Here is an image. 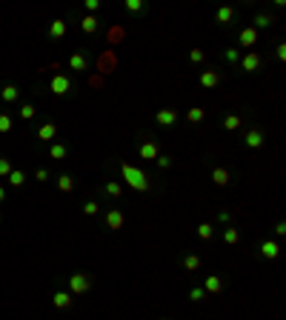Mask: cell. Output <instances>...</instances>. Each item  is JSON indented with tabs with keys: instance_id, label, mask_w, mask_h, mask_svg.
<instances>
[{
	"instance_id": "1",
	"label": "cell",
	"mask_w": 286,
	"mask_h": 320,
	"mask_svg": "<svg viewBox=\"0 0 286 320\" xmlns=\"http://www.w3.org/2000/svg\"><path fill=\"white\" fill-rule=\"evenodd\" d=\"M120 174H123V183L126 186H132L135 192H149L152 189V180H149V174L140 166H132V163H120Z\"/></svg>"
},
{
	"instance_id": "2",
	"label": "cell",
	"mask_w": 286,
	"mask_h": 320,
	"mask_svg": "<svg viewBox=\"0 0 286 320\" xmlns=\"http://www.w3.org/2000/svg\"><path fill=\"white\" fill-rule=\"evenodd\" d=\"M92 289V277L89 274H83V272H75V274H69V295L75 297V295H86Z\"/></svg>"
},
{
	"instance_id": "3",
	"label": "cell",
	"mask_w": 286,
	"mask_h": 320,
	"mask_svg": "<svg viewBox=\"0 0 286 320\" xmlns=\"http://www.w3.org/2000/svg\"><path fill=\"white\" fill-rule=\"evenodd\" d=\"M103 223H106V229H109V232H120V229H123V223H126V215L120 212V209H109V212L103 215Z\"/></svg>"
},
{
	"instance_id": "4",
	"label": "cell",
	"mask_w": 286,
	"mask_h": 320,
	"mask_svg": "<svg viewBox=\"0 0 286 320\" xmlns=\"http://www.w3.org/2000/svg\"><path fill=\"white\" fill-rule=\"evenodd\" d=\"M137 155H140V160H152V163H155V158L160 155L158 140H140V143H137Z\"/></svg>"
},
{
	"instance_id": "5",
	"label": "cell",
	"mask_w": 286,
	"mask_h": 320,
	"mask_svg": "<svg viewBox=\"0 0 286 320\" xmlns=\"http://www.w3.org/2000/svg\"><path fill=\"white\" fill-rule=\"evenodd\" d=\"M49 89H52V94L63 97V94H69V91H72V80H69L66 75H55V78H52V83H49Z\"/></svg>"
},
{
	"instance_id": "6",
	"label": "cell",
	"mask_w": 286,
	"mask_h": 320,
	"mask_svg": "<svg viewBox=\"0 0 286 320\" xmlns=\"http://www.w3.org/2000/svg\"><path fill=\"white\" fill-rule=\"evenodd\" d=\"M263 66V57L258 55V52H246V55L240 57V69H243V72H258V69Z\"/></svg>"
},
{
	"instance_id": "7",
	"label": "cell",
	"mask_w": 286,
	"mask_h": 320,
	"mask_svg": "<svg viewBox=\"0 0 286 320\" xmlns=\"http://www.w3.org/2000/svg\"><path fill=\"white\" fill-rule=\"evenodd\" d=\"M155 123L163 126V129H169V126L178 123V112H175V109H160V112L155 114Z\"/></svg>"
},
{
	"instance_id": "8",
	"label": "cell",
	"mask_w": 286,
	"mask_h": 320,
	"mask_svg": "<svg viewBox=\"0 0 286 320\" xmlns=\"http://www.w3.org/2000/svg\"><path fill=\"white\" fill-rule=\"evenodd\" d=\"M217 83H220V72L217 69H203L200 72V86L203 89H215Z\"/></svg>"
},
{
	"instance_id": "9",
	"label": "cell",
	"mask_w": 286,
	"mask_h": 320,
	"mask_svg": "<svg viewBox=\"0 0 286 320\" xmlns=\"http://www.w3.org/2000/svg\"><path fill=\"white\" fill-rule=\"evenodd\" d=\"M203 292H206V295H220V292H223V277L209 274V277L203 280Z\"/></svg>"
},
{
	"instance_id": "10",
	"label": "cell",
	"mask_w": 286,
	"mask_h": 320,
	"mask_svg": "<svg viewBox=\"0 0 286 320\" xmlns=\"http://www.w3.org/2000/svg\"><path fill=\"white\" fill-rule=\"evenodd\" d=\"M278 254H281V246H278L275 240H263L261 243V257L263 260H275Z\"/></svg>"
},
{
	"instance_id": "11",
	"label": "cell",
	"mask_w": 286,
	"mask_h": 320,
	"mask_svg": "<svg viewBox=\"0 0 286 320\" xmlns=\"http://www.w3.org/2000/svg\"><path fill=\"white\" fill-rule=\"evenodd\" d=\"M272 23H275V17L269 11H258L255 20H252V29H255V32H258V29H272Z\"/></svg>"
},
{
	"instance_id": "12",
	"label": "cell",
	"mask_w": 286,
	"mask_h": 320,
	"mask_svg": "<svg viewBox=\"0 0 286 320\" xmlns=\"http://www.w3.org/2000/svg\"><path fill=\"white\" fill-rule=\"evenodd\" d=\"M238 43L240 46H255L258 43V32H255L252 26H243V29L238 32Z\"/></svg>"
},
{
	"instance_id": "13",
	"label": "cell",
	"mask_w": 286,
	"mask_h": 320,
	"mask_svg": "<svg viewBox=\"0 0 286 320\" xmlns=\"http://www.w3.org/2000/svg\"><path fill=\"white\" fill-rule=\"evenodd\" d=\"M243 143H246V149H261L263 146V132L261 129H249L246 137H243Z\"/></svg>"
},
{
	"instance_id": "14",
	"label": "cell",
	"mask_w": 286,
	"mask_h": 320,
	"mask_svg": "<svg viewBox=\"0 0 286 320\" xmlns=\"http://www.w3.org/2000/svg\"><path fill=\"white\" fill-rule=\"evenodd\" d=\"M37 137H40V143H52L57 137V123H43L37 129Z\"/></svg>"
},
{
	"instance_id": "15",
	"label": "cell",
	"mask_w": 286,
	"mask_h": 320,
	"mask_svg": "<svg viewBox=\"0 0 286 320\" xmlns=\"http://www.w3.org/2000/svg\"><path fill=\"white\" fill-rule=\"evenodd\" d=\"M69 69H72V72H86V69H89L86 55H83V52H75V55L69 57Z\"/></svg>"
},
{
	"instance_id": "16",
	"label": "cell",
	"mask_w": 286,
	"mask_h": 320,
	"mask_svg": "<svg viewBox=\"0 0 286 320\" xmlns=\"http://www.w3.org/2000/svg\"><path fill=\"white\" fill-rule=\"evenodd\" d=\"M97 29H100V20H97L95 14H86V17L80 20V32L83 34H95Z\"/></svg>"
},
{
	"instance_id": "17",
	"label": "cell",
	"mask_w": 286,
	"mask_h": 320,
	"mask_svg": "<svg viewBox=\"0 0 286 320\" xmlns=\"http://www.w3.org/2000/svg\"><path fill=\"white\" fill-rule=\"evenodd\" d=\"M66 32H69V26L63 20H52V23H49V37H52V40L66 37Z\"/></svg>"
},
{
	"instance_id": "18",
	"label": "cell",
	"mask_w": 286,
	"mask_h": 320,
	"mask_svg": "<svg viewBox=\"0 0 286 320\" xmlns=\"http://www.w3.org/2000/svg\"><path fill=\"white\" fill-rule=\"evenodd\" d=\"M0 97H3V103H17V97H20V89H17L14 83H6V86L0 89Z\"/></svg>"
},
{
	"instance_id": "19",
	"label": "cell",
	"mask_w": 286,
	"mask_h": 320,
	"mask_svg": "<svg viewBox=\"0 0 286 320\" xmlns=\"http://www.w3.org/2000/svg\"><path fill=\"white\" fill-rule=\"evenodd\" d=\"M215 20L220 23V26H229V23L235 20V9H232V6H220V9L215 11Z\"/></svg>"
},
{
	"instance_id": "20",
	"label": "cell",
	"mask_w": 286,
	"mask_h": 320,
	"mask_svg": "<svg viewBox=\"0 0 286 320\" xmlns=\"http://www.w3.org/2000/svg\"><path fill=\"white\" fill-rule=\"evenodd\" d=\"M103 194H106V197H114V200H117V197L123 194V183H117V180L103 183Z\"/></svg>"
},
{
	"instance_id": "21",
	"label": "cell",
	"mask_w": 286,
	"mask_h": 320,
	"mask_svg": "<svg viewBox=\"0 0 286 320\" xmlns=\"http://www.w3.org/2000/svg\"><path fill=\"white\" fill-rule=\"evenodd\" d=\"M52 303H55V309H69L72 306V295L69 292H55L52 295Z\"/></svg>"
},
{
	"instance_id": "22",
	"label": "cell",
	"mask_w": 286,
	"mask_h": 320,
	"mask_svg": "<svg viewBox=\"0 0 286 320\" xmlns=\"http://www.w3.org/2000/svg\"><path fill=\"white\" fill-rule=\"evenodd\" d=\"M240 123H243V120H240V114H226V117L220 120V126H223L226 132H238Z\"/></svg>"
},
{
	"instance_id": "23",
	"label": "cell",
	"mask_w": 286,
	"mask_h": 320,
	"mask_svg": "<svg viewBox=\"0 0 286 320\" xmlns=\"http://www.w3.org/2000/svg\"><path fill=\"white\" fill-rule=\"evenodd\" d=\"M212 183H215V186H229V171L223 169V166L212 169Z\"/></svg>"
},
{
	"instance_id": "24",
	"label": "cell",
	"mask_w": 286,
	"mask_h": 320,
	"mask_svg": "<svg viewBox=\"0 0 286 320\" xmlns=\"http://www.w3.org/2000/svg\"><path fill=\"white\" fill-rule=\"evenodd\" d=\"M6 180H9L11 186H14V189H20L23 183H26V171H20V169H11V171H9V177H6Z\"/></svg>"
},
{
	"instance_id": "25",
	"label": "cell",
	"mask_w": 286,
	"mask_h": 320,
	"mask_svg": "<svg viewBox=\"0 0 286 320\" xmlns=\"http://www.w3.org/2000/svg\"><path fill=\"white\" fill-rule=\"evenodd\" d=\"M123 9H126V14H140V11L146 9V3L143 0H126Z\"/></svg>"
},
{
	"instance_id": "26",
	"label": "cell",
	"mask_w": 286,
	"mask_h": 320,
	"mask_svg": "<svg viewBox=\"0 0 286 320\" xmlns=\"http://www.w3.org/2000/svg\"><path fill=\"white\" fill-rule=\"evenodd\" d=\"M183 269H186V272H197V269H200V257H197V254H186V257H183Z\"/></svg>"
},
{
	"instance_id": "27",
	"label": "cell",
	"mask_w": 286,
	"mask_h": 320,
	"mask_svg": "<svg viewBox=\"0 0 286 320\" xmlns=\"http://www.w3.org/2000/svg\"><path fill=\"white\" fill-rule=\"evenodd\" d=\"M203 117H206V112L200 109V106H192V109L186 112V120H189V123H200Z\"/></svg>"
},
{
	"instance_id": "28",
	"label": "cell",
	"mask_w": 286,
	"mask_h": 320,
	"mask_svg": "<svg viewBox=\"0 0 286 320\" xmlns=\"http://www.w3.org/2000/svg\"><path fill=\"white\" fill-rule=\"evenodd\" d=\"M57 189H60L63 194H69L72 189H75V180H72L69 174H60V177H57Z\"/></svg>"
},
{
	"instance_id": "29",
	"label": "cell",
	"mask_w": 286,
	"mask_h": 320,
	"mask_svg": "<svg viewBox=\"0 0 286 320\" xmlns=\"http://www.w3.org/2000/svg\"><path fill=\"white\" fill-rule=\"evenodd\" d=\"M49 155L55 160H63L69 155V149H66V143H52V149H49Z\"/></svg>"
},
{
	"instance_id": "30",
	"label": "cell",
	"mask_w": 286,
	"mask_h": 320,
	"mask_svg": "<svg viewBox=\"0 0 286 320\" xmlns=\"http://www.w3.org/2000/svg\"><path fill=\"white\" fill-rule=\"evenodd\" d=\"M197 238H200V240H212V238H215V226H212V223H200V226H197Z\"/></svg>"
},
{
	"instance_id": "31",
	"label": "cell",
	"mask_w": 286,
	"mask_h": 320,
	"mask_svg": "<svg viewBox=\"0 0 286 320\" xmlns=\"http://www.w3.org/2000/svg\"><path fill=\"white\" fill-rule=\"evenodd\" d=\"M223 240H226L229 246H235V243L240 240V232L235 226H226V229H223Z\"/></svg>"
},
{
	"instance_id": "32",
	"label": "cell",
	"mask_w": 286,
	"mask_h": 320,
	"mask_svg": "<svg viewBox=\"0 0 286 320\" xmlns=\"http://www.w3.org/2000/svg\"><path fill=\"white\" fill-rule=\"evenodd\" d=\"M11 126H14V120H11L9 112H0V135H6V132H11Z\"/></svg>"
},
{
	"instance_id": "33",
	"label": "cell",
	"mask_w": 286,
	"mask_h": 320,
	"mask_svg": "<svg viewBox=\"0 0 286 320\" xmlns=\"http://www.w3.org/2000/svg\"><path fill=\"white\" fill-rule=\"evenodd\" d=\"M34 114H37L34 103H23V106H20V117H23V120H34Z\"/></svg>"
},
{
	"instance_id": "34",
	"label": "cell",
	"mask_w": 286,
	"mask_h": 320,
	"mask_svg": "<svg viewBox=\"0 0 286 320\" xmlns=\"http://www.w3.org/2000/svg\"><path fill=\"white\" fill-rule=\"evenodd\" d=\"M189 300H194V303H200V300H206L203 286H192V289H189Z\"/></svg>"
},
{
	"instance_id": "35",
	"label": "cell",
	"mask_w": 286,
	"mask_h": 320,
	"mask_svg": "<svg viewBox=\"0 0 286 320\" xmlns=\"http://www.w3.org/2000/svg\"><path fill=\"white\" fill-rule=\"evenodd\" d=\"M100 212V203H95V200H89V203H83V215L86 217H95Z\"/></svg>"
},
{
	"instance_id": "36",
	"label": "cell",
	"mask_w": 286,
	"mask_h": 320,
	"mask_svg": "<svg viewBox=\"0 0 286 320\" xmlns=\"http://www.w3.org/2000/svg\"><path fill=\"white\" fill-rule=\"evenodd\" d=\"M155 163H158V169H172V163H175V160H172L169 155H158Z\"/></svg>"
},
{
	"instance_id": "37",
	"label": "cell",
	"mask_w": 286,
	"mask_h": 320,
	"mask_svg": "<svg viewBox=\"0 0 286 320\" xmlns=\"http://www.w3.org/2000/svg\"><path fill=\"white\" fill-rule=\"evenodd\" d=\"M9 171H11V160L0 158V177H9Z\"/></svg>"
},
{
	"instance_id": "38",
	"label": "cell",
	"mask_w": 286,
	"mask_h": 320,
	"mask_svg": "<svg viewBox=\"0 0 286 320\" xmlns=\"http://www.w3.org/2000/svg\"><path fill=\"white\" fill-rule=\"evenodd\" d=\"M203 57H206L203 49H192V52H189V60H192V63H203Z\"/></svg>"
},
{
	"instance_id": "39",
	"label": "cell",
	"mask_w": 286,
	"mask_h": 320,
	"mask_svg": "<svg viewBox=\"0 0 286 320\" xmlns=\"http://www.w3.org/2000/svg\"><path fill=\"white\" fill-rule=\"evenodd\" d=\"M226 60L232 63V66H235V63H240V52H238V49H226Z\"/></svg>"
},
{
	"instance_id": "40",
	"label": "cell",
	"mask_w": 286,
	"mask_h": 320,
	"mask_svg": "<svg viewBox=\"0 0 286 320\" xmlns=\"http://www.w3.org/2000/svg\"><path fill=\"white\" fill-rule=\"evenodd\" d=\"M34 177H37V183H46L52 174H49V169H37V171H34Z\"/></svg>"
},
{
	"instance_id": "41",
	"label": "cell",
	"mask_w": 286,
	"mask_h": 320,
	"mask_svg": "<svg viewBox=\"0 0 286 320\" xmlns=\"http://www.w3.org/2000/svg\"><path fill=\"white\" fill-rule=\"evenodd\" d=\"M275 55H278V60L284 63V60H286V43H278V49H275Z\"/></svg>"
},
{
	"instance_id": "42",
	"label": "cell",
	"mask_w": 286,
	"mask_h": 320,
	"mask_svg": "<svg viewBox=\"0 0 286 320\" xmlns=\"http://www.w3.org/2000/svg\"><path fill=\"white\" fill-rule=\"evenodd\" d=\"M217 223H229V220H232V215H229L226 209H223V212H217V217H215Z\"/></svg>"
},
{
	"instance_id": "43",
	"label": "cell",
	"mask_w": 286,
	"mask_h": 320,
	"mask_svg": "<svg viewBox=\"0 0 286 320\" xmlns=\"http://www.w3.org/2000/svg\"><path fill=\"white\" fill-rule=\"evenodd\" d=\"M100 9V0H86V11H97Z\"/></svg>"
},
{
	"instance_id": "44",
	"label": "cell",
	"mask_w": 286,
	"mask_h": 320,
	"mask_svg": "<svg viewBox=\"0 0 286 320\" xmlns=\"http://www.w3.org/2000/svg\"><path fill=\"white\" fill-rule=\"evenodd\" d=\"M275 235H278V238H284V235H286V223H284V220L275 226Z\"/></svg>"
},
{
	"instance_id": "45",
	"label": "cell",
	"mask_w": 286,
	"mask_h": 320,
	"mask_svg": "<svg viewBox=\"0 0 286 320\" xmlns=\"http://www.w3.org/2000/svg\"><path fill=\"white\" fill-rule=\"evenodd\" d=\"M3 200H6V189H3V186H0V203H3Z\"/></svg>"
},
{
	"instance_id": "46",
	"label": "cell",
	"mask_w": 286,
	"mask_h": 320,
	"mask_svg": "<svg viewBox=\"0 0 286 320\" xmlns=\"http://www.w3.org/2000/svg\"><path fill=\"white\" fill-rule=\"evenodd\" d=\"M160 320H169V318H160Z\"/></svg>"
}]
</instances>
